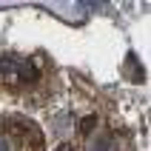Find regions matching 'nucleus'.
<instances>
[{
    "label": "nucleus",
    "instance_id": "1",
    "mask_svg": "<svg viewBox=\"0 0 151 151\" xmlns=\"http://www.w3.org/2000/svg\"><path fill=\"white\" fill-rule=\"evenodd\" d=\"M37 77H40V71L34 68V63L12 57V54H3V57H0V80H3V83L29 86V83H37Z\"/></svg>",
    "mask_w": 151,
    "mask_h": 151
},
{
    "label": "nucleus",
    "instance_id": "2",
    "mask_svg": "<svg viewBox=\"0 0 151 151\" xmlns=\"http://www.w3.org/2000/svg\"><path fill=\"white\" fill-rule=\"evenodd\" d=\"M97 123H100V117L97 114H86L83 120H80V126H77V131H80V137H88L97 128Z\"/></svg>",
    "mask_w": 151,
    "mask_h": 151
},
{
    "label": "nucleus",
    "instance_id": "3",
    "mask_svg": "<svg viewBox=\"0 0 151 151\" xmlns=\"http://www.w3.org/2000/svg\"><path fill=\"white\" fill-rule=\"evenodd\" d=\"M54 151H74V145H71V143H60Z\"/></svg>",
    "mask_w": 151,
    "mask_h": 151
}]
</instances>
